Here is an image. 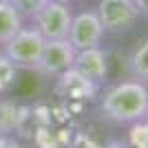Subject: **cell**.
I'll use <instances>...</instances> for the list:
<instances>
[{
	"instance_id": "6da1fadb",
	"label": "cell",
	"mask_w": 148,
	"mask_h": 148,
	"mask_svg": "<svg viewBox=\"0 0 148 148\" xmlns=\"http://www.w3.org/2000/svg\"><path fill=\"white\" fill-rule=\"evenodd\" d=\"M148 86L139 80H122L99 93V108L106 119L128 126L137 119L146 117Z\"/></svg>"
},
{
	"instance_id": "7a4b0ae2",
	"label": "cell",
	"mask_w": 148,
	"mask_h": 148,
	"mask_svg": "<svg viewBox=\"0 0 148 148\" xmlns=\"http://www.w3.org/2000/svg\"><path fill=\"white\" fill-rule=\"evenodd\" d=\"M95 11L106 36H124L142 20V13L133 0H97Z\"/></svg>"
},
{
	"instance_id": "3957f363",
	"label": "cell",
	"mask_w": 148,
	"mask_h": 148,
	"mask_svg": "<svg viewBox=\"0 0 148 148\" xmlns=\"http://www.w3.org/2000/svg\"><path fill=\"white\" fill-rule=\"evenodd\" d=\"M56 95L69 108H82V104L95 102L99 97V84L82 75L75 66H71L56 77Z\"/></svg>"
},
{
	"instance_id": "277c9868",
	"label": "cell",
	"mask_w": 148,
	"mask_h": 148,
	"mask_svg": "<svg viewBox=\"0 0 148 148\" xmlns=\"http://www.w3.org/2000/svg\"><path fill=\"white\" fill-rule=\"evenodd\" d=\"M44 42H47V40L42 38V33L29 22V25H25L2 47V51H5V56L18 69H29V71H33L38 60H40V56H42Z\"/></svg>"
},
{
	"instance_id": "5b68a950",
	"label": "cell",
	"mask_w": 148,
	"mask_h": 148,
	"mask_svg": "<svg viewBox=\"0 0 148 148\" xmlns=\"http://www.w3.org/2000/svg\"><path fill=\"white\" fill-rule=\"evenodd\" d=\"M71 20H73V5H62V2L49 0L33 16L31 25L42 33L44 40H66Z\"/></svg>"
},
{
	"instance_id": "8992f818",
	"label": "cell",
	"mask_w": 148,
	"mask_h": 148,
	"mask_svg": "<svg viewBox=\"0 0 148 148\" xmlns=\"http://www.w3.org/2000/svg\"><path fill=\"white\" fill-rule=\"evenodd\" d=\"M104 38H106L104 27L99 22L95 9H82V11L73 13L66 40L73 44L75 51L91 49V47H102Z\"/></svg>"
},
{
	"instance_id": "52a82bcc",
	"label": "cell",
	"mask_w": 148,
	"mask_h": 148,
	"mask_svg": "<svg viewBox=\"0 0 148 148\" xmlns=\"http://www.w3.org/2000/svg\"><path fill=\"white\" fill-rule=\"evenodd\" d=\"M75 53L77 51L73 49V44L69 40H47L42 56H40L33 71L44 75V77H58L60 73H64L66 69L73 66Z\"/></svg>"
},
{
	"instance_id": "ba28073f",
	"label": "cell",
	"mask_w": 148,
	"mask_h": 148,
	"mask_svg": "<svg viewBox=\"0 0 148 148\" xmlns=\"http://www.w3.org/2000/svg\"><path fill=\"white\" fill-rule=\"evenodd\" d=\"M73 66L80 71L82 75H86L88 80L95 84H104L108 77V53L102 47H91V49H82L75 53Z\"/></svg>"
},
{
	"instance_id": "9c48e42d",
	"label": "cell",
	"mask_w": 148,
	"mask_h": 148,
	"mask_svg": "<svg viewBox=\"0 0 148 148\" xmlns=\"http://www.w3.org/2000/svg\"><path fill=\"white\" fill-rule=\"evenodd\" d=\"M29 106L16 99H0V135H11L16 130H22V126L29 122Z\"/></svg>"
},
{
	"instance_id": "30bf717a",
	"label": "cell",
	"mask_w": 148,
	"mask_h": 148,
	"mask_svg": "<svg viewBox=\"0 0 148 148\" xmlns=\"http://www.w3.org/2000/svg\"><path fill=\"white\" fill-rule=\"evenodd\" d=\"M25 27V20L9 0H0V47H5L20 29Z\"/></svg>"
},
{
	"instance_id": "8fae6325",
	"label": "cell",
	"mask_w": 148,
	"mask_h": 148,
	"mask_svg": "<svg viewBox=\"0 0 148 148\" xmlns=\"http://www.w3.org/2000/svg\"><path fill=\"white\" fill-rule=\"evenodd\" d=\"M128 66H130V73L133 77L139 82H144L148 86V36L144 38L139 47H137L128 58Z\"/></svg>"
},
{
	"instance_id": "7c38bea8",
	"label": "cell",
	"mask_w": 148,
	"mask_h": 148,
	"mask_svg": "<svg viewBox=\"0 0 148 148\" xmlns=\"http://www.w3.org/2000/svg\"><path fill=\"white\" fill-rule=\"evenodd\" d=\"M124 142L128 148H148V117L128 124V133Z\"/></svg>"
},
{
	"instance_id": "4fadbf2b",
	"label": "cell",
	"mask_w": 148,
	"mask_h": 148,
	"mask_svg": "<svg viewBox=\"0 0 148 148\" xmlns=\"http://www.w3.org/2000/svg\"><path fill=\"white\" fill-rule=\"evenodd\" d=\"M18 71L20 69L5 56V51H0V95L13 88V84L18 80Z\"/></svg>"
},
{
	"instance_id": "5bb4252c",
	"label": "cell",
	"mask_w": 148,
	"mask_h": 148,
	"mask_svg": "<svg viewBox=\"0 0 148 148\" xmlns=\"http://www.w3.org/2000/svg\"><path fill=\"white\" fill-rule=\"evenodd\" d=\"M9 2H11L13 9L22 16V20H25V22H31V20H33V16H36V13L40 11L47 2H49V0H9Z\"/></svg>"
},
{
	"instance_id": "9a60e30c",
	"label": "cell",
	"mask_w": 148,
	"mask_h": 148,
	"mask_svg": "<svg viewBox=\"0 0 148 148\" xmlns=\"http://www.w3.org/2000/svg\"><path fill=\"white\" fill-rule=\"evenodd\" d=\"M102 146L104 144L97 137L91 135V133H84V130H73V135L66 144V148H102Z\"/></svg>"
},
{
	"instance_id": "2e32d148",
	"label": "cell",
	"mask_w": 148,
	"mask_h": 148,
	"mask_svg": "<svg viewBox=\"0 0 148 148\" xmlns=\"http://www.w3.org/2000/svg\"><path fill=\"white\" fill-rule=\"evenodd\" d=\"M0 148H22V146L11 135H0Z\"/></svg>"
},
{
	"instance_id": "e0dca14e",
	"label": "cell",
	"mask_w": 148,
	"mask_h": 148,
	"mask_svg": "<svg viewBox=\"0 0 148 148\" xmlns=\"http://www.w3.org/2000/svg\"><path fill=\"white\" fill-rule=\"evenodd\" d=\"M133 5L139 9L142 16H146V18H148V0H133Z\"/></svg>"
},
{
	"instance_id": "ac0fdd59",
	"label": "cell",
	"mask_w": 148,
	"mask_h": 148,
	"mask_svg": "<svg viewBox=\"0 0 148 148\" xmlns=\"http://www.w3.org/2000/svg\"><path fill=\"white\" fill-rule=\"evenodd\" d=\"M102 148H128V146H126V142H122V139H108Z\"/></svg>"
},
{
	"instance_id": "d6986e66",
	"label": "cell",
	"mask_w": 148,
	"mask_h": 148,
	"mask_svg": "<svg viewBox=\"0 0 148 148\" xmlns=\"http://www.w3.org/2000/svg\"><path fill=\"white\" fill-rule=\"evenodd\" d=\"M53 2H62V5H75L77 0H53Z\"/></svg>"
},
{
	"instance_id": "ffe728a7",
	"label": "cell",
	"mask_w": 148,
	"mask_h": 148,
	"mask_svg": "<svg viewBox=\"0 0 148 148\" xmlns=\"http://www.w3.org/2000/svg\"><path fill=\"white\" fill-rule=\"evenodd\" d=\"M146 117H148V99H146Z\"/></svg>"
}]
</instances>
